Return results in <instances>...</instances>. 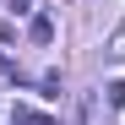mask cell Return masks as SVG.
Returning a JSON list of instances; mask_svg holds the SVG:
<instances>
[{
    "instance_id": "cell-1",
    "label": "cell",
    "mask_w": 125,
    "mask_h": 125,
    "mask_svg": "<svg viewBox=\"0 0 125 125\" xmlns=\"http://www.w3.org/2000/svg\"><path fill=\"white\" fill-rule=\"evenodd\" d=\"M33 44H54V16H33Z\"/></svg>"
},
{
    "instance_id": "cell-2",
    "label": "cell",
    "mask_w": 125,
    "mask_h": 125,
    "mask_svg": "<svg viewBox=\"0 0 125 125\" xmlns=\"http://www.w3.org/2000/svg\"><path fill=\"white\" fill-rule=\"evenodd\" d=\"M103 54H109V60H125V22L109 33V44H103Z\"/></svg>"
},
{
    "instance_id": "cell-3",
    "label": "cell",
    "mask_w": 125,
    "mask_h": 125,
    "mask_svg": "<svg viewBox=\"0 0 125 125\" xmlns=\"http://www.w3.org/2000/svg\"><path fill=\"white\" fill-rule=\"evenodd\" d=\"M103 103H109V109H120V103H125V82H109V87H103Z\"/></svg>"
},
{
    "instance_id": "cell-4",
    "label": "cell",
    "mask_w": 125,
    "mask_h": 125,
    "mask_svg": "<svg viewBox=\"0 0 125 125\" xmlns=\"http://www.w3.org/2000/svg\"><path fill=\"white\" fill-rule=\"evenodd\" d=\"M6 6H11V11H27V0H6Z\"/></svg>"
}]
</instances>
